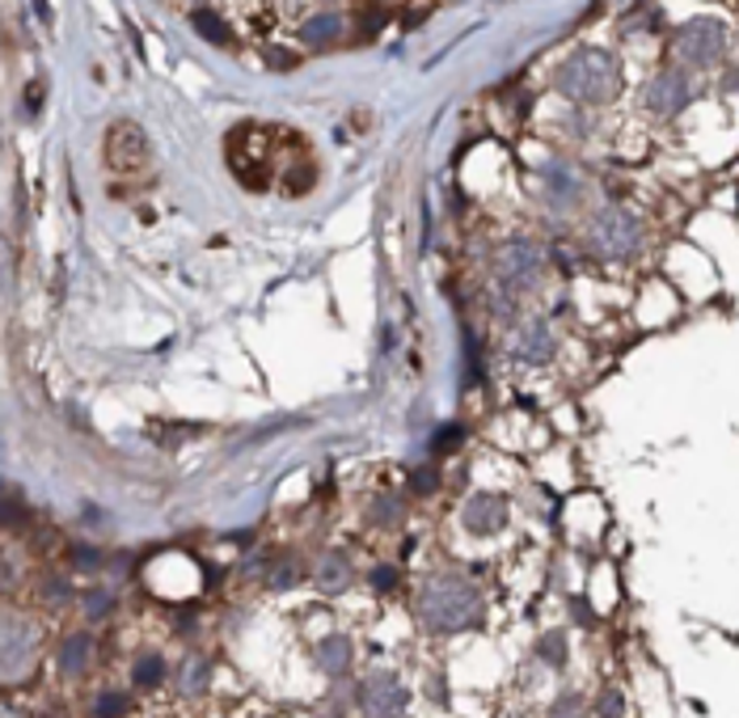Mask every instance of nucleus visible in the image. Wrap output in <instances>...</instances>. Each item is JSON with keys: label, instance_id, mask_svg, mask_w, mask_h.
Segmentation results:
<instances>
[{"label": "nucleus", "instance_id": "obj_1", "mask_svg": "<svg viewBox=\"0 0 739 718\" xmlns=\"http://www.w3.org/2000/svg\"><path fill=\"white\" fill-rule=\"evenodd\" d=\"M419 617L435 634H456L482 617V596L469 579L440 574V579L423 583V592H419Z\"/></svg>", "mask_w": 739, "mask_h": 718}, {"label": "nucleus", "instance_id": "obj_2", "mask_svg": "<svg viewBox=\"0 0 739 718\" xmlns=\"http://www.w3.org/2000/svg\"><path fill=\"white\" fill-rule=\"evenodd\" d=\"M621 89V68L613 60V51L604 47H583L574 51L571 60L558 68V94L571 97V102H609V97Z\"/></svg>", "mask_w": 739, "mask_h": 718}, {"label": "nucleus", "instance_id": "obj_3", "mask_svg": "<svg viewBox=\"0 0 739 718\" xmlns=\"http://www.w3.org/2000/svg\"><path fill=\"white\" fill-rule=\"evenodd\" d=\"M672 43H676V55L693 64V68H710L722 60V47H727V30L710 18H693L685 22L676 34H672Z\"/></svg>", "mask_w": 739, "mask_h": 718}, {"label": "nucleus", "instance_id": "obj_4", "mask_svg": "<svg viewBox=\"0 0 739 718\" xmlns=\"http://www.w3.org/2000/svg\"><path fill=\"white\" fill-rule=\"evenodd\" d=\"M588 237H592V250H597L600 258H625V254H634V245H638L643 233H638V220L630 212L604 208V212H597V220H592Z\"/></svg>", "mask_w": 739, "mask_h": 718}, {"label": "nucleus", "instance_id": "obj_5", "mask_svg": "<svg viewBox=\"0 0 739 718\" xmlns=\"http://www.w3.org/2000/svg\"><path fill=\"white\" fill-rule=\"evenodd\" d=\"M541 266H546V258L532 241H507L499 254V284L507 292H528L541 279Z\"/></svg>", "mask_w": 739, "mask_h": 718}, {"label": "nucleus", "instance_id": "obj_6", "mask_svg": "<svg viewBox=\"0 0 739 718\" xmlns=\"http://www.w3.org/2000/svg\"><path fill=\"white\" fill-rule=\"evenodd\" d=\"M359 706L368 718H398L405 710V689L393 672H368L359 685Z\"/></svg>", "mask_w": 739, "mask_h": 718}, {"label": "nucleus", "instance_id": "obj_7", "mask_svg": "<svg viewBox=\"0 0 739 718\" xmlns=\"http://www.w3.org/2000/svg\"><path fill=\"white\" fill-rule=\"evenodd\" d=\"M537 178H541V199H546L553 212H571V208L583 203V178L567 161H549Z\"/></svg>", "mask_w": 739, "mask_h": 718}, {"label": "nucleus", "instance_id": "obj_8", "mask_svg": "<svg viewBox=\"0 0 739 718\" xmlns=\"http://www.w3.org/2000/svg\"><path fill=\"white\" fill-rule=\"evenodd\" d=\"M106 161L115 169H140L148 161V140H144V131L136 123H115L110 131H106Z\"/></svg>", "mask_w": 739, "mask_h": 718}, {"label": "nucleus", "instance_id": "obj_9", "mask_svg": "<svg viewBox=\"0 0 739 718\" xmlns=\"http://www.w3.org/2000/svg\"><path fill=\"white\" fill-rule=\"evenodd\" d=\"M689 102H693V85L685 72H659L646 85V110H655V115H676Z\"/></svg>", "mask_w": 739, "mask_h": 718}, {"label": "nucleus", "instance_id": "obj_10", "mask_svg": "<svg viewBox=\"0 0 739 718\" xmlns=\"http://www.w3.org/2000/svg\"><path fill=\"white\" fill-rule=\"evenodd\" d=\"M461 525L477 532V537H490V532H499L507 525V503L499 495H490V490H477L461 507Z\"/></svg>", "mask_w": 739, "mask_h": 718}, {"label": "nucleus", "instance_id": "obj_11", "mask_svg": "<svg viewBox=\"0 0 739 718\" xmlns=\"http://www.w3.org/2000/svg\"><path fill=\"white\" fill-rule=\"evenodd\" d=\"M511 356L525 359V363H546V359L553 356L549 321H541V317H528L525 326L511 335Z\"/></svg>", "mask_w": 739, "mask_h": 718}, {"label": "nucleus", "instance_id": "obj_12", "mask_svg": "<svg viewBox=\"0 0 739 718\" xmlns=\"http://www.w3.org/2000/svg\"><path fill=\"white\" fill-rule=\"evenodd\" d=\"M22 659H34V625L22 622V617H9L4 622V672L22 668Z\"/></svg>", "mask_w": 739, "mask_h": 718}, {"label": "nucleus", "instance_id": "obj_13", "mask_svg": "<svg viewBox=\"0 0 739 718\" xmlns=\"http://www.w3.org/2000/svg\"><path fill=\"white\" fill-rule=\"evenodd\" d=\"M317 664L330 672V676H342V672L351 668V643H347L342 634L321 638V646H317Z\"/></svg>", "mask_w": 739, "mask_h": 718}, {"label": "nucleus", "instance_id": "obj_14", "mask_svg": "<svg viewBox=\"0 0 739 718\" xmlns=\"http://www.w3.org/2000/svg\"><path fill=\"white\" fill-rule=\"evenodd\" d=\"M338 34H342V22H338L335 13H317V18H309V22L300 25V39L309 47H330Z\"/></svg>", "mask_w": 739, "mask_h": 718}, {"label": "nucleus", "instance_id": "obj_15", "mask_svg": "<svg viewBox=\"0 0 739 718\" xmlns=\"http://www.w3.org/2000/svg\"><path fill=\"white\" fill-rule=\"evenodd\" d=\"M317 583H321L326 592H342V588L351 583V562H347L342 553H326L321 567H317Z\"/></svg>", "mask_w": 739, "mask_h": 718}, {"label": "nucleus", "instance_id": "obj_16", "mask_svg": "<svg viewBox=\"0 0 739 718\" xmlns=\"http://www.w3.org/2000/svg\"><path fill=\"white\" fill-rule=\"evenodd\" d=\"M89 651H94L89 634H76V638H68L64 651H60V672H64V676H81L85 664H89Z\"/></svg>", "mask_w": 739, "mask_h": 718}, {"label": "nucleus", "instance_id": "obj_17", "mask_svg": "<svg viewBox=\"0 0 739 718\" xmlns=\"http://www.w3.org/2000/svg\"><path fill=\"white\" fill-rule=\"evenodd\" d=\"M194 30H199L208 43H215V47H229V43H233V30L224 25V18H220L215 9H199V13H194Z\"/></svg>", "mask_w": 739, "mask_h": 718}, {"label": "nucleus", "instance_id": "obj_18", "mask_svg": "<svg viewBox=\"0 0 739 718\" xmlns=\"http://www.w3.org/2000/svg\"><path fill=\"white\" fill-rule=\"evenodd\" d=\"M208 676H212V664L208 659H199V655H191L187 659V668H182V694H203L208 689Z\"/></svg>", "mask_w": 739, "mask_h": 718}, {"label": "nucleus", "instance_id": "obj_19", "mask_svg": "<svg viewBox=\"0 0 739 718\" xmlns=\"http://www.w3.org/2000/svg\"><path fill=\"white\" fill-rule=\"evenodd\" d=\"M541 659H546L549 668H562V659H567L562 655V634H546L541 638Z\"/></svg>", "mask_w": 739, "mask_h": 718}, {"label": "nucleus", "instance_id": "obj_20", "mask_svg": "<svg viewBox=\"0 0 739 718\" xmlns=\"http://www.w3.org/2000/svg\"><path fill=\"white\" fill-rule=\"evenodd\" d=\"M161 672H166V664H161L157 655H148V659L136 664V680H140V685H157V680H161Z\"/></svg>", "mask_w": 739, "mask_h": 718}, {"label": "nucleus", "instance_id": "obj_21", "mask_svg": "<svg viewBox=\"0 0 739 718\" xmlns=\"http://www.w3.org/2000/svg\"><path fill=\"white\" fill-rule=\"evenodd\" d=\"M123 706H127L123 697H102V701H97V718H115Z\"/></svg>", "mask_w": 739, "mask_h": 718}, {"label": "nucleus", "instance_id": "obj_22", "mask_svg": "<svg viewBox=\"0 0 739 718\" xmlns=\"http://www.w3.org/2000/svg\"><path fill=\"white\" fill-rule=\"evenodd\" d=\"M456 440H461V431H456V427H448V431H440V435H435L431 444H435V453H448V448H453Z\"/></svg>", "mask_w": 739, "mask_h": 718}, {"label": "nucleus", "instance_id": "obj_23", "mask_svg": "<svg viewBox=\"0 0 739 718\" xmlns=\"http://www.w3.org/2000/svg\"><path fill=\"white\" fill-rule=\"evenodd\" d=\"M600 715H604V718H617L621 715V697L613 694V689L600 697Z\"/></svg>", "mask_w": 739, "mask_h": 718}, {"label": "nucleus", "instance_id": "obj_24", "mask_svg": "<svg viewBox=\"0 0 739 718\" xmlns=\"http://www.w3.org/2000/svg\"><path fill=\"white\" fill-rule=\"evenodd\" d=\"M553 715H558V718H579V697H562Z\"/></svg>", "mask_w": 739, "mask_h": 718}, {"label": "nucleus", "instance_id": "obj_25", "mask_svg": "<svg viewBox=\"0 0 739 718\" xmlns=\"http://www.w3.org/2000/svg\"><path fill=\"white\" fill-rule=\"evenodd\" d=\"M110 609V592H94L89 596V613H106Z\"/></svg>", "mask_w": 739, "mask_h": 718}, {"label": "nucleus", "instance_id": "obj_26", "mask_svg": "<svg viewBox=\"0 0 739 718\" xmlns=\"http://www.w3.org/2000/svg\"><path fill=\"white\" fill-rule=\"evenodd\" d=\"M393 579H398V571H393V567H381V571H377V588H393Z\"/></svg>", "mask_w": 739, "mask_h": 718}, {"label": "nucleus", "instance_id": "obj_27", "mask_svg": "<svg viewBox=\"0 0 739 718\" xmlns=\"http://www.w3.org/2000/svg\"><path fill=\"white\" fill-rule=\"evenodd\" d=\"M4 718H13V715H4Z\"/></svg>", "mask_w": 739, "mask_h": 718}]
</instances>
